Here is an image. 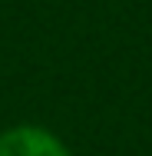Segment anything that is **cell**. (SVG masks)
<instances>
[{
	"mask_svg": "<svg viewBox=\"0 0 152 156\" xmlns=\"http://www.w3.org/2000/svg\"><path fill=\"white\" fill-rule=\"evenodd\" d=\"M0 156H73L53 129L40 123H17L0 133Z\"/></svg>",
	"mask_w": 152,
	"mask_h": 156,
	"instance_id": "obj_1",
	"label": "cell"
}]
</instances>
